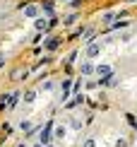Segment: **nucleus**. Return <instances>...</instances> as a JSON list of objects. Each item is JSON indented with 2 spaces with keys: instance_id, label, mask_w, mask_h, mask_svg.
Masks as SVG:
<instances>
[{
  "instance_id": "obj_4",
  "label": "nucleus",
  "mask_w": 137,
  "mask_h": 147,
  "mask_svg": "<svg viewBox=\"0 0 137 147\" xmlns=\"http://www.w3.org/2000/svg\"><path fill=\"white\" fill-rule=\"evenodd\" d=\"M96 72H99L101 77H111V75H113V70H111V65H99V68H96Z\"/></svg>"
},
{
  "instance_id": "obj_13",
  "label": "nucleus",
  "mask_w": 137,
  "mask_h": 147,
  "mask_svg": "<svg viewBox=\"0 0 137 147\" xmlns=\"http://www.w3.org/2000/svg\"><path fill=\"white\" fill-rule=\"evenodd\" d=\"M55 135L63 138V135H65V125H58V128H55Z\"/></svg>"
},
{
  "instance_id": "obj_16",
  "label": "nucleus",
  "mask_w": 137,
  "mask_h": 147,
  "mask_svg": "<svg viewBox=\"0 0 137 147\" xmlns=\"http://www.w3.org/2000/svg\"><path fill=\"white\" fill-rule=\"evenodd\" d=\"M84 147H96V142H94V140H87V142H84Z\"/></svg>"
},
{
  "instance_id": "obj_5",
  "label": "nucleus",
  "mask_w": 137,
  "mask_h": 147,
  "mask_svg": "<svg viewBox=\"0 0 137 147\" xmlns=\"http://www.w3.org/2000/svg\"><path fill=\"white\" fill-rule=\"evenodd\" d=\"M17 101H19V94H10V96H7V106H10V109L15 106Z\"/></svg>"
},
{
  "instance_id": "obj_1",
  "label": "nucleus",
  "mask_w": 137,
  "mask_h": 147,
  "mask_svg": "<svg viewBox=\"0 0 137 147\" xmlns=\"http://www.w3.org/2000/svg\"><path fill=\"white\" fill-rule=\"evenodd\" d=\"M51 128H53V123H48L46 128H43V133H41V145H48V142H51Z\"/></svg>"
},
{
  "instance_id": "obj_2",
  "label": "nucleus",
  "mask_w": 137,
  "mask_h": 147,
  "mask_svg": "<svg viewBox=\"0 0 137 147\" xmlns=\"http://www.w3.org/2000/svg\"><path fill=\"white\" fill-rule=\"evenodd\" d=\"M99 53H101V46L99 44H91L89 48H87V58H96Z\"/></svg>"
},
{
  "instance_id": "obj_14",
  "label": "nucleus",
  "mask_w": 137,
  "mask_h": 147,
  "mask_svg": "<svg viewBox=\"0 0 137 147\" xmlns=\"http://www.w3.org/2000/svg\"><path fill=\"white\" fill-rule=\"evenodd\" d=\"M43 10H46V12H53V3H51V0H46V3H43Z\"/></svg>"
},
{
  "instance_id": "obj_9",
  "label": "nucleus",
  "mask_w": 137,
  "mask_h": 147,
  "mask_svg": "<svg viewBox=\"0 0 137 147\" xmlns=\"http://www.w3.org/2000/svg\"><path fill=\"white\" fill-rule=\"evenodd\" d=\"M91 70H94V68H91V63H84L82 65V75H91Z\"/></svg>"
},
{
  "instance_id": "obj_3",
  "label": "nucleus",
  "mask_w": 137,
  "mask_h": 147,
  "mask_svg": "<svg viewBox=\"0 0 137 147\" xmlns=\"http://www.w3.org/2000/svg\"><path fill=\"white\" fill-rule=\"evenodd\" d=\"M39 15V5H27L24 7V17H36Z\"/></svg>"
},
{
  "instance_id": "obj_17",
  "label": "nucleus",
  "mask_w": 137,
  "mask_h": 147,
  "mask_svg": "<svg viewBox=\"0 0 137 147\" xmlns=\"http://www.w3.org/2000/svg\"><path fill=\"white\" fill-rule=\"evenodd\" d=\"M3 65H5V58H3V56H0V68H3Z\"/></svg>"
},
{
  "instance_id": "obj_19",
  "label": "nucleus",
  "mask_w": 137,
  "mask_h": 147,
  "mask_svg": "<svg viewBox=\"0 0 137 147\" xmlns=\"http://www.w3.org/2000/svg\"><path fill=\"white\" fill-rule=\"evenodd\" d=\"M46 147H51V145H46Z\"/></svg>"
},
{
  "instance_id": "obj_10",
  "label": "nucleus",
  "mask_w": 137,
  "mask_h": 147,
  "mask_svg": "<svg viewBox=\"0 0 137 147\" xmlns=\"http://www.w3.org/2000/svg\"><path fill=\"white\" fill-rule=\"evenodd\" d=\"M113 20H116V15H113V12H106V15H103V22H106V24H111Z\"/></svg>"
},
{
  "instance_id": "obj_7",
  "label": "nucleus",
  "mask_w": 137,
  "mask_h": 147,
  "mask_svg": "<svg viewBox=\"0 0 137 147\" xmlns=\"http://www.w3.org/2000/svg\"><path fill=\"white\" fill-rule=\"evenodd\" d=\"M46 27H48V22H46V20H36V32H43Z\"/></svg>"
},
{
  "instance_id": "obj_12",
  "label": "nucleus",
  "mask_w": 137,
  "mask_h": 147,
  "mask_svg": "<svg viewBox=\"0 0 137 147\" xmlns=\"http://www.w3.org/2000/svg\"><path fill=\"white\" fill-rule=\"evenodd\" d=\"M55 46H58V39H51V41H48V44H46V48H48V51H53Z\"/></svg>"
},
{
  "instance_id": "obj_15",
  "label": "nucleus",
  "mask_w": 137,
  "mask_h": 147,
  "mask_svg": "<svg viewBox=\"0 0 137 147\" xmlns=\"http://www.w3.org/2000/svg\"><path fill=\"white\" fill-rule=\"evenodd\" d=\"M116 145H118V147H128V142H125V140H123V138H120V140H118V142H116Z\"/></svg>"
},
{
  "instance_id": "obj_18",
  "label": "nucleus",
  "mask_w": 137,
  "mask_h": 147,
  "mask_svg": "<svg viewBox=\"0 0 137 147\" xmlns=\"http://www.w3.org/2000/svg\"><path fill=\"white\" fill-rule=\"evenodd\" d=\"M34 147H41V145H34Z\"/></svg>"
},
{
  "instance_id": "obj_6",
  "label": "nucleus",
  "mask_w": 137,
  "mask_h": 147,
  "mask_svg": "<svg viewBox=\"0 0 137 147\" xmlns=\"http://www.w3.org/2000/svg\"><path fill=\"white\" fill-rule=\"evenodd\" d=\"M19 128H22V133H29L34 125H32V121H22V125H19Z\"/></svg>"
},
{
  "instance_id": "obj_11",
  "label": "nucleus",
  "mask_w": 137,
  "mask_h": 147,
  "mask_svg": "<svg viewBox=\"0 0 137 147\" xmlns=\"http://www.w3.org/2000/svg\"><path fill=\"white\" fill-rule=\"evenodd\" d=\"M34 99H36V92H32V89H29L27 94H24V101H34Z\"/></svg>"
},
{
  "instance_id": "obj_8",
  "label": "nucleus",
  "mask_w": 137,
  "mask_h": 147,
  "mask_svg": "<svg viewBox=\"0 0 137 147\" xmlns=\"http://www.w3.org/2000/svg\"><path fill=\"white\" fill-rule=\"evenodd\" d=\"M75 22H77V15H75V12H72V15H67V17H65V24H67V27H70V24H75Z\"/></svg>"
}]
</instances>
